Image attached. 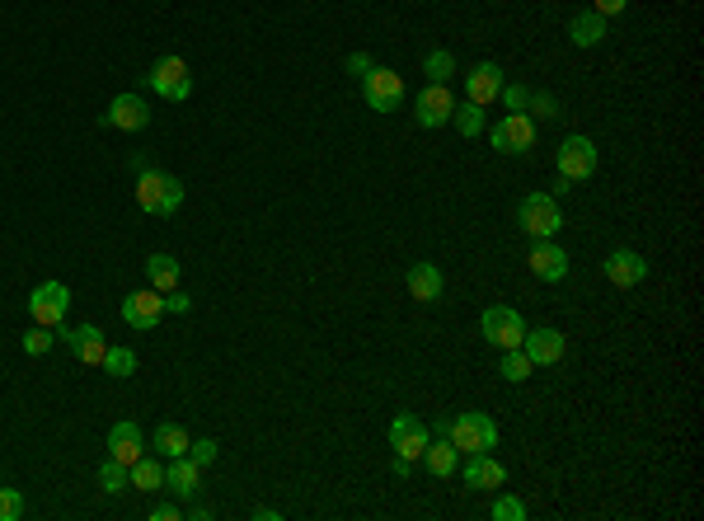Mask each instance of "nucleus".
Returning <instances> with one entry per match:
<instances>
[{"label": "nucleus", "mask_w": 704, "mask_h": 521, "mask_svg": "<svg viewBox=\"0 0 704 521\" xmlns=\"http://www.w3.org/2000/svg\"><path fill=\"white\" fill-rule=\"evenodd\" d=\"M52 343H57V334H52L47 324H33L29 334H24V353H29V357H43Z\"/></svg>", "instance_id": "obj_33"}, {"label": "nucleus", "mask_w": 704, "mask_h": 521, "mask_svg": "<svg viewBox=\"0 0 704 521\" xmlns=\"http://www.w3.org/2000/svg\"><path fill=\"white\" fill-rule=\"evenodd\" d=\"M141 268H146V282H151L160 296L179 287V259H174V254H151Z\"/></svg>", "instance_id": "obj_23"}, {"label": "nucleus", "mask_w": 704, "mask_h": 521, "mask_svg": "<svg viewBox=\"0 0 704 521\" xmlns=\"http://www.w3.org/2000/svg\"><path fill=\"white\" fill-rule=\"evenodd\" d=\"M418 460H423V465H428L437 479H451V475H456V465H460V451L442 437V442H428V446H423V456H418Z\"/></svg>", "instance_id": "obj_24"}, {"label": "nucleus", "mask_w": 704, "mask_h": 521, "mask_svg": "<svg viewBox=\"0 0 704 521\" xmlns=\"http://www.w3.org/2000/svg\"><path fill=\"white\" fill-rule=\"evenodd\" d=\"M531 371H536V362L521 353V348H503V357H498V376L503 381H526Z\"/></svg>", "instance_id": "obj_30"}, {"label": "nucleus", "mask_w": 704, "mask_h": 521, "mask_svg": "<svg viewBox=\"0 0 704 521\" xmlns=\"http://www.w3.org/2000/svg\"><path fill=\"white\" fill-rule=\"evenodd\" d=\"M108 456L123 460V465H132V460L146 456V437H141V428L132 423V418H123V423L108 428Z\"/></svg>", "instance_id": "obj_20"}, {"label": "nucleus", "mask_w": 704, "mask_h": 521, "mask_svg": "<svg viewBox=\"0 0 704 521\" xmlns=\"http://www.w3.org/2000/svg\"><path fill=\"white\" fill-rule=\"evenodd\" d=\"M57 338H66V343H71V353H76L80 367H99V362H104V353H108L104 334H99V324H76V329H62Z\"/></svg>", "instance_id": "obj_15"}, {"label": "nucleus", "mask_w": 704, "mask_h": 521, "mask_svg": "<svg viewBox=\"0 0 704 521\" xmlns=\"http://www.w3.org/2000/svg\"><path fill=\"white\" fill-rule=\"evenodd\" d=\"M146 85H151L160 99H169V104H184L188 94H193V71H188L184 57H160V62L146 71Z\"/></svg>", "instance_id": "obj_4"}, {"label": "nucleus", "mask_w": 704, "mask_h": 521, "mask_svg": "<svg viewBox=\"0 0 704 521\" xmlns=\"http://www.w3.org/2000/svg\"><path fill=\"white\" fill-rule=\"evenodd\" d=\"M503 66H493V62H479L470 76H465V94H470V104H479V108H489L498 94H503Z\"/></svg>", "instance_id": "obj_17"}, {"label": "nucleus", "mask_w": 704, "mask_h": 521, "mask_svg": "<svg viewBox=\"0 0 704 521\" xmlns=\"http://www.w3.org/2000/svg\"><path fill=\"white\" fill-rule=\"evenodd\" d=\"M423 76H428L432 85H446V80L456 76V57H451L446 47H437V52H428V62H423Z\"/></svg>", "instance_id": "obj_31"}, {"label": "nucleus", "mask_w": 704, "mask_h": 521, "mask_svg": "<svg viewBox=\"0 0 704 521\" xmlns=\"http://www.w3.org/2000/svg\"><path fill=\"white\" fill-rule=\"evenodd\" d=\"M123 320L132 324V329H155V324L165 320V296L155 292V287H146V292H132L123 296Z\"/></svg>", "instance_id": "obj_13"}, {"label": "nucleus", "mask_w": 704, "mask_h": 521, "mask_svg": "<svg viewBox=\"0 0 704 521\" xmlns=\"http://www.w3.org/2000/svg\"><path fill=\"white\" fill-rule=\"evenodd\" d=\"M404 287H409V296H414V301L432 306V301H442L446 277H442V268H437V263H414V268H409V277H404Z\"/></svg>", "instance_id": "obj_21"}, {"label": "nucleus", "mask_w": 704, "mask_h": 521, "mask_svg": "<svg viewBox=\"0 0 704 521\" xmlns=\"http://www.w3.org/2000/svg\"><path fill=\"white\" fill-rule=\"evenodd\" d=\"M188 456H193V460L202 465V470H207V465H212V460L221 456V446H216L212 437H202V442H188Z\"/></svg>", "instance_id": "obj_37"}, {"label": "nucleus", "mask_w": 704, "mask_h": 521, "mask_svg": "<svg viewBox=\"0 0 704 521\" xmlns=\"http://www.w3.org/2000/svg\"><path fill=\"white\" fill-rule=\"evenodd\" d=\"M188 310H193V296L188 292H179V287L165 292V315H188Z\"/></svg>", "instance_id": "obj_39"}, {"label": "nucleus", "mask_w": 704, "mask_h": 521, "mask_svg": "<svg viewBox=\"0 0 704 521\" xmlns=\"http://www.w3.org/2000/svg\"><path fill=\"white\" fill-rule=\"evenodd\" d=\"M66 310H71V292H66V282H38L29 296V315L33 324H47V329H57L66 320Z\"/></svg>", "instance_id": "obj_9"}, {"label": "nucleus", "mask_w": 704, "mask_h": 521, "mask_svg": "<svg viewBox=\"0 0 704 521\" xmlns=\"http://www.w3.org/2000/svg\"><path fill=\"white\" fill-rule=\"evenodd\" d=\"M521 353L531 357L536 367H554V362L564 357V334H559V329H526Z\"/></svg>", "instance_id": "obj_19"}, {"label": "nucleus", "mask_w": 704, "mask_h": 521, "mask_svg": "<svg viewBox=\"0 0 704 521\" xmlns=\"http://www.w3.org/2000/svg\"><path fill=\"white\" fill-rule=\"evenodd\" d=\"M151 451H160L165 460L188 456V432L179 428V423H160V428H155V437H151Z\"/></svg>", "instance_id": "obj_26"}, {"label": "nucleus", "mask_w": 704, "mask_h": 521, "mask_svg": "<svg viewBox=\"0 0 704 521\" xmlns=\"http://www.w3.org/2000/svg\"><path fill=\"white\" fill-rule=\"evenodd\" d=\"M606 277H611V287L629 292V287H639L643 277H648V259L634 254V249H615L611 259H606Z\"/></svg>", "instance_id": "obj_18"}, {"label": "nucleus", "mask_w": 704, "mask_h": 521, "mask_svg": "<svg viewBox=\"0 0 704 521\" xmlns=\"http://www.w3.org/2000/svg\"><path fill=\"white\" fill-rule=\"evenodd\" d=\"M99 489H104V493H127V489H132V465H123V460L108 456L104 465H99Z\"/></svg>", "instance_id": "obj_28"}, {"label": "nucleus", "mask_w": 704, "mask_h": 521, "mask_svg": "<svg viewBox=\"0 0 704 521\" xmlns=\"http://www.w3.org/2000/svg\"><path fill=\"white\" fill-rule=\"evenodd\" d=\"M625 5H629V0H592V10H597L601 19H615L620 10H625Z\"/></svg>", "instance_id": "obj_40"}, {"label": "nucleus", "mask_w": 704, "mask_h": 521, "mask_svg": "<svg viewBox=\"0 0 704 521\" xmlns=\"http://www.w3.org/2000/svg\"><path fill=\"white\" fill-rule=\"evenodd\" d=\"M526 263H531V273H536L540 282H564L568 277V254H564V245H554V240H536L531 254H526Z\"/></svg>", "instance_id": "obj_16"}, {"label": "nucleus", "mask_w": 704, "mask_h": 521, "mask_svg": "<svg viewBox=\"0 0 704 521\" xmlns=\"http://www.w3.org/2000/svg\"><path fill=\"white\" fill-rule=\"evenodd\" d=\"M456 470H460V479H465L470 489H503V484H507V470L489 456V451H470L465 465H456Z\"/></svg>", "instance_id": "obj_14"}, {"label": "nucleus", "mask_w": 704, "mask_h": 521, "mask_svg": "<svg viewBox=\"0 0 704 521\" xmlns=\"http://www.w3.org/2000/svg\"><path fill=\"white\" fill-rule=\"evenodd\" d=\"M526 108H531V118H536V123H550V118H559V99H554V94H536V90H531Z\"/></svg>", "instance_id": "obj_34"}, {"label": "nucleus", "mask_w": 704, "mask_h": 521, "mask_svg": "<svg viewBox=\"0 0 704 521\" xmlns=\"http://www.w3.org/2000/svg\"><path fill=\"white\" fill-rule=\"evenodd\" d=\"M371 66H376V62H371L367 52H352V57H348V71H352V76H367Z\"/></svg>", "instance_id": "obj_42"}, {"label": "nucleus", "mask_w": 704, "mask_h": 521, "mask_svg": "<svg viewBox=\"0 0 704 521\" xmlns=\"http://www.w3.org/2000/svg\"><path fill=\"white\" fill-rule=\"evenodd\" d=\"M437 432H442L446 442L456 446L460 456H470V451H493L498 446V423H493L489 414H446V418H437Z\"/></svg>", "instance_id": "obj_1"}, {"label": "nucleus", "mask_w": 704, "mask_h": 521, "mask_svg": "<svg viewBox=\"0 0 704 521\" xmlns=\"http://www.w3.org/2000/svg\"><path fill=\"white\" fill-rule=\"evenodd\" d=\"M554 165H559V179H568V184L592 179V174H597V146H592V137H564Z\"/></svg>", "instance_id": "obj_8"}, {"label": "nucleus", "mask_w": 704, "mask_h": 521, "mask_svg": "<svg viewBox=\"0 0 704 521\" xmlns=\"http://www.w3.org/2000/svg\"><path fill=\"white\" fill-rule=\"evenodd\" d=\"M104 127H113V132H141V127H151V104L141 94H113V104L104 113Z\"/></svg>", "instance_id": "obj_11"}, {"label": "nucleus", "mask_w": 704, "mask_h": 521, "mask_svg": "<svg viewBox=\"0 0 704 521\" xmlns=\"http://www.w3.org/2000/svg\"><path fill=\"white\" fill-rule=\"evenodd\" d=\"M498 99H503L512 113H526V99H531V90H526V85H503V94H498Z\"/></svg>", "instance_id": "obj_38"}, {"label": "nucleus", "mask_w": 704, "mask_h": 521, "mask_svg": "<svg viewBox=\"0 0 704 521\" xmlns=\"http://www.w3.org/2000/svg\"><path fill=\"white\" fill-rule=\"evenodd\" d=\"M493 521H526V503H517V498H498V503H493Z\"/></svg>", "instance_id": "obj_36"}, {"label": "nucleus", "mask_w": 704, "mask_h": 521, "mask_svg": "<svg viewBox=\"0 0 704 521\" xmlns=\"http://www.w3.org/2000/svg\"><path fill=\"white\" fill-rule=\"evenodd\" d=\"M99 367H104L108 376H118V381H123V376H137V353H132V348H108Z\"/></svg>", "instance_id": "obj_32"}, {"label": "nucleus", "mask_w": 704, "mask_h": 521, "mask_svg": "<svg viewBox=\"0 0 704 521\" xmlns=\"http://www.w3.org/2000/svg\"><path fill=\"white\" fill-rule=\"evenodd\" d=\"M137 202H141V212H151V216H174L184 207V184L174 174H165V169L146 165L137 179Z\"/></svg>", "instance_id": "obj_2"}, {"label": "nucleus", "mask_w": 704, "mask_h": 521, "mask_svg": "<svg viewBox=\"0 0 704 521\" xmlns=\"http://www.w3.org/2000/svg\"><path fill=\"white\" fill-rule=\"evenodd\" d=\"M536 137H540V127L531 113H507V118H498L489 132L493 151H503V155H526L536 146Z\"/></svg>", "instance_id": "obj_5"}, {"label": "nucleus", "mask_w": 704, "mask_h": 521, "mask_svg": "<svg viewBox=\"0 0 704 521\" xmlns=\"http://www.w3.org/2000/svg\"><path fill=\"white\" fill-rule=\"evenodd\" d=\"M132 489H141V493L165 489V465H160V460H151V456L132 460Z\"/></svg>", "instance_id": "obj_27"}, {"label": "nucleus", "mask_w": 704, "mask_h": 521, "mask_svg": "<svg viewBox=\"0 0 704 521\" xmlns=\"http://www.w3.org/2000/svg\"><path fill=\"white\" fill-rule=\"evenodd\" d=\"M24 517V493L19 489H0V521Z\"/></svg>", "instance_id": "obj_35"}, {"label": "nucleus", "mask_w": 704, "mask_h": 521, "mask_svg": "<svg viewBox=\"0 0 704 521\" xmlns=\"http://www.w3.org/2000/svg\"><path fill=\"white\" fill-rule=\"evenodd\" d=\"M428 442H432V432H428V423H423V418L399 414L395 423H390V446H395L399 460H418Z\"/></svg>", "instance_id": "obj_12"}, {"label": "nucleus", "mask_w": 704, "mask_h": 521, "mask_svg": "<svg viewBox=\"0 0 704 521\" xmlns=\"http://www.w3.org/2000/svg\"><path fill=\"white\" fill-rule=\"evenodd\" d=\"M479 334H484L493 348L503 353V348H521V338H526V324H521V315H517L512 306H489L484 315H479Z\"/></svg>", "instance_id": "obj_6"}, {"label": "nucleus", "mask_w": 704, "mask_h": 521, "mask_svg": "<svg viewBox=\"0 0 704 521\" xmlns=\"http://www.w3.org/2000/svg\"><path fill=\"white\" fill-rule=\"evenodd\" d=\"M451 123H456V132H460V137H465V141H475L479 132H484V108L465 99V104H456V113H451Z\"/></svg>", "instance_id": "obj_29"}, {"label": "nucleus", "mask_w": 704, "mask_h": 521, "mask_svg": "<svg viewBox=\"0 0 704 521\" xmlns=\"http://www.w3.org/2000/svg\"><path fill=\"white\" fill-rule=\"evenodd\" d=\"M517 221H521V230H526L531 240H554L559 226H564V212H559L554 193H526L521 207H517Z\"/></svg>", "instance_id": "obj_3"}, {"label": "nucleus", "mask_w": 704, "mask_h": 521, "mask_svg": "<svg viewBox=\"0 0 704 521\" xmlns=\"http://www.w3.org/2000/svg\"><path fill=\"white\" fill-rule=\"evenodd\" d=\"M568 38L578 47H597L601 38H606V19H601L597 10H582V15H573V24H568Z\"/></svg>", "instance_id": "obj_25"}, {"label": "nucleus", "mask_w": 704, "mask_h": 521, "mask_svg": "<svg viewBox=\"0 0 704 521\" xmlns=\"http://www.w3.org/2000/svg\"><path fill=\"white\" fill-rule=\"evenodd\" d=\"M179 517H184V507H174V503L151 507V521H179Z\"/></svg>", "instance_id": "obj_41"}, {"label": "nucleus", "mask_w": 704, "mask_h": 521, "mask_svg": "<svg viewBox=\"0 0 704 521\" xmlns=\"http://www.w3.org/2000/svg\"><path fill=\"white\" fill-rule=\"evenodd\" d=\"M198 484H202V465L193 456H174L165 465V489L174 493V498H193V493H198Z\"/></svg>", "instance_id": "obj_22"}, {"label": "nucleus", "mask_w": 704, "mask_h": 521, "mask_svg": "<svg viewBox=\"0 0 704 521\" xmlns=\"http://www.w3.org/2000/svg\"><path fill=\"white\" fill-rule=\"evenodd\" d=\"M362 99H367L376 113H395V108L404 104V80H399V71L371 66L367 76H362Z\"/></svg>", "instance_id": "obj_7"}, {"label": "nucleus", "mask_w": 704, "mask_h": 521, "mask_svg": "<svg viewBox=\"0 0 704 521\" xmlns=\"http://www.w3.org/2000/svg\"><path fill=\"white\" fill-rule=\"evenodd\" d=\"M451 113H456V94H451V85H423L414 99V118L418 127H446L451 123Z\"/></svg>", "instance_id": "obj_10"}]
</instances>
